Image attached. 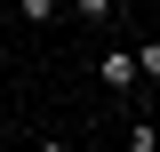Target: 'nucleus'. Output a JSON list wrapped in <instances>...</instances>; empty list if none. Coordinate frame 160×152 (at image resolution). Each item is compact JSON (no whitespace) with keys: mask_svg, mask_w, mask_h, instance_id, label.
Masks as SVG:
<instances>
[{"mask_svg":"<svg viewBox=\"0 0 160 152\" xmlns=\"http://www.w3.org/2000/svg\"><path fill=\"white\" fill-rule=\"evenodd\" d=\"M96 80H104V88H136V48H104V56H96Z\"/></svg>","mask_w":160,"mask_h":152,"instance_id":"1","label":"nucleus"},{"mask_svg":"<svg viewBox=\"0 0 160 152\" xmlns=\"http://www.w3.org/2000/svg\"><path fill=\"white\" fill-rule=\"evenodd\" d=\"M128 152H160V120H136L128 128Z\"/></svg>","mask_w":160,"mask_h":152,"instance_id":"2","label":"nucleus"},{"mask_svg":"<svg viewBox=\"0 0 160 152\" xmlns=\"http://www.w3.org/2000/svg\"><path fill=\"white\" fill-rule=\"evenodd\" d=\"M64 8H72V16H88V24H104V16L120 8V0H64Z\"/></svg>","mask_w":160,"mask_h":152,"instance_id":"3","label":"nucleus"},{"mask_svg":"<svg viewBox=\"0 0 160 152\" xmlns=\"http://www.w3.org/2000/svg\"><path fill=\"white\" fill-rule=\"evenodd\" d=\"M56 8H64V0H16V16H24V24H48Z\"/></svg>","mask_w":160,"mask_h":152,"instance_id":"4","label":"nucleus"},{"mask_svg":"<svg viewBox=\"0 0 160 152\" xmlns=\"http://www.w3.org/2000/svg\"><path fill=\"white\" fill-rule=\"evenodd\" d=\"M136 80H160V40H144V48H136Z\"/></svg>","mask_w":160,"mask_h":152,"instance_id":"5","label":"nucleus"}]
</instances>
